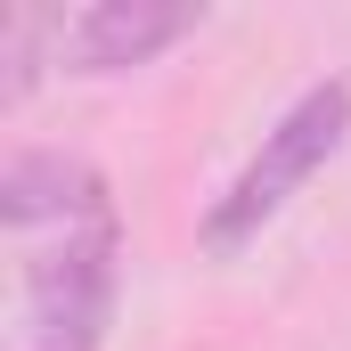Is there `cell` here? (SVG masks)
Masks as SVG:
<instances>
[{
    "label": "cell",
    "mask_w": 351,
    "mask_h": 351,
    "mask_svg": "<svg viewBox=\"0 0 351 351\" xmlns=\"http://www.w3.org/2000/svg\"><path fill=\"white\" fill-rule=\"evenodd\" d=\"M114 278H123V229L114 213L74 221L58 245H41L25 262V319L41 351H98L114 319Z\"/></svg>",
    "instance_id": "7a4b0ae2"
},
{
    "label": "cell",
    "mask_w": 351,
    "mask_h": 351,
    "mask_svg": "<svg viewBox=\"0 0 351 351\" xmlns=\"http://www.w3.org/2000/svg\"><path fill=\"white\" fill-rule=\"evenodd\" d=\"M180 33H196L188 0H90L74 16H58V49L49 58L66 74H123V66L164 58Z\"/></svg>",
    "instance_id": "3957f363"
},
{
    "label": "cell",
    "mask_w": 351,
    "mask_h": 351,
    "mask_svg": "<svg viewBox=\"0 0 351 351\" xmlns=\"http://www.w3.org/2000/svg\"><path fill=\"white\" fill-rule=\"evenodd\" d=\"M343 131H351V82H311L262 131V147L245 156V172L229 180V196L204 213V254H237V245H254L269 221L302 196V180L343 147Z\"/></svg>",
    "instance_id": "6da1fadb"
},
{
    "label": "cell",
    "mask_w": 351,
    "mask_h": 351,
    "mask_svg": "<svg viewBox=\"0 0 351 351\" xmlns=\"http://www.w3.org/2000/svg\"><path fill=\"white\" fill-rule=\"evenodd\" d=\"M98 213H114V196L82 156H58V147L8 156V172H0V221L8 229H41V221L74 229V221H98Z\"/></svg>",
    "instance_id": "277c9868"
}]
</instances>
